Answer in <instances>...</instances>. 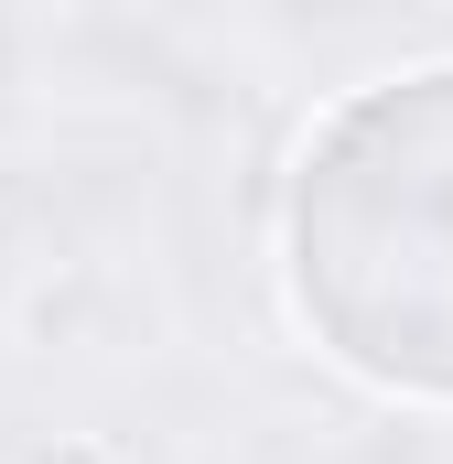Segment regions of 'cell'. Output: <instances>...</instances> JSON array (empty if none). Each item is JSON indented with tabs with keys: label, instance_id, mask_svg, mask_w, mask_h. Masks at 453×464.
Instances as JSON below:
<instances>
[{
	"label": "cell",
	"instance_id": "1",
	"mask_svg": "<svg viewBox=\"0 0 453 464\" xmlns=\"http://www.w3.org/2000/svg\"><path fill=\"white\" fill-rule=\"evenodd\" d=\"M292 303L378 389L453 400V65L345 98L292 173Z\"/></svg>",
	"mask_w": 453,
	"mask_h": 464
}]
</instances>
